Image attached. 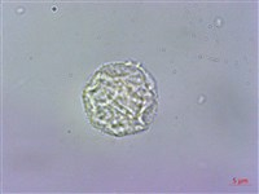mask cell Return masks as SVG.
Wrapping results in <instances>:
<instances>
[{"instance_id": "obj_1", "label": "cell", "mask_w": 259, "mask_h": 194, "mask_svg": "<svg viewBox=\"0 0 259 194\" xmlns=\"http://www.w3.org/2000/svg\"><path fill=\"white\" fill-rule=\"evenodd\" d=\"M148 75L131 65H115L97 74L87 89V106L97 126L113 133L144 129L143 118L153 106Z\"/></svg>"}]
</instances>
